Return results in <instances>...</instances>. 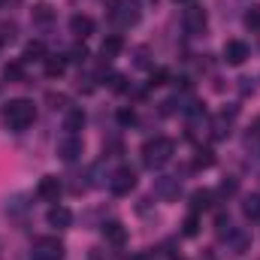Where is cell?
I'll list each match as a JSON object with an SVG mask.
<instances>
[{"mask_svg":"<svg viewBox=\"0 0 260 260\" xmlns=\"http://www.w3.org/2000/svg\"><path fill=\"white\" fill-rule=\"evenodd\" d=\"M3 121H6L9 130H27L37 121V106H34L30 100H24V97L9 100L6 109H3Z\"/></svg>","mask_w":260,"mask_h":260,"instance_id":"1","label":"cell"},{"mask_svg":"<svg viewBox=\"0 0 260 260\" xmlns=\"http://www.w3.org/2000/svg\"><path fill=\"white\" fill-rule=\"evenodd\" d=\"M173 151H176L173 139L154 136V139H148V142L142 145V164H145V167H164V164L173 157Z\"/></svg>","mask_w":260,"mask_h":260,"instance_id":"2","label":"cell"},{"mask_svg":"<svg viewBox=\"0 0 260 260\" xmlns=\"http://www.w3.org/2000/svg\"><path fill=\"white\" fill-rule=\"evenodd\" d=\"M30 260H64V245L52 236H43V239L34 242Z\"/></svg>","mask_w":260,"mask_h":260,"instance_id":"3","label":"cell"},{"mask_svg":"<svg viewBox=\"0 0 260 260\" xmlns=\"http://www.w3.org/2000/svg\"><path fill=\"white\" fill-rule=\"evenodd\" d=\"M136 188V173L130 170V167H118L115 173H112V179H109V191L115 197H124L130 194Z\"/></svg>","mask_w":260,"mask_h":260,"instance_id":"4","label":"cell"},{"mask_svg":"<svg viewBox=\"0 0 260 260\" xmlns=\"http://www.w3.org/2000/svg\"><path fill=\"white\" fill-rule=\"evenodd\" d=\"M182 24H185V30H188L191 37L203 34V30H206V24H209L206 9H203V6H188V9H185V15H182Z\"/></svg>","mask_w":260,"mask_h":260,"instance_id":"5","label":"cell"},{"mask_svg":"<svg viewBox=\"0 0 260 260\" xmlns=\"http://www.w3.org/2000/svg\"><path fill=\"white\" fill-rule=\"evenodd\" d=\"M61 191H64V185H61V179H58V176H43V179H40V185H37V197H40V200H46V203H58Z\"/></svg>","mask_w":260,"mask_h":260,"instance_id":"6","label":"cell"},{"mask_svg":"<svg viewBox=\"0 0 260 260\" xmlns=\"http://www.w3.org/2000/svg\"><path fill=\"white\" fill-rule=\"evenodd\" d=\"M224 61L230 67H242L248 61V46H245L242 40H227V46H224Z\"/></svg>","mask_w":260,"mask_h":260,"instance_id":"7","label":"cell"},{"mask_svg":"<svg viewBox=\"0 0 260 260\" xmlns=\"http://www.w3.org/2000/svg\"><path fill=\"white\" fill-rule=\"evenodd\" d=\"M79 154H82V139H79L76 133H70V136H64V139L58 142V157H61V160L73 164Z\"/></svg>","mask_w":260,"mask_h":260,"instance_id":"8","label":"cell"},{"mask_svg":"<svg viewBox=\"0 0 260 260\" xmlns=\"http://www.w3.org/2000/svg\"><path fill=\"white\" fill-rule=\"evenodd\" d=\"M70 30H73L79 40H85V37H91V34H94V18L79 12V15H73V18H70Z\"/></svg>","mask_w":260,"mask_h":260,"instance_id":"9","label":"cell"},{"mask_svg":"<svg viewBox=\"0 0 260 260\" xmlns=\"http://www.w3.org/2000/svg\"><path fill=\"white\" fill-rule=\"evenodd\" d=\"M103 239L112 242V245H124V242H127V230H124L118 221H106V224H103Z\"/></svg>","mask_w":260,"mask_h":260,"instance_id":"10","label":"cell"},{"mask_svg":"<svg viewBox=\"0 0 260 260\" xmlns=\"http://www.w3.org/2000/svg\"><path fill=\"white\" fill-rule=\"evenodd\" d=\"M49 224L58 227V230H64V227L73 224V212H70L67 206H52V209H49Z\"/></svg>","mask_w":260,"mask_h":260,"instance_id":"11","label":"cell"},{"mask_svg":"<svg viewBox=\"0 0 260 260\" xmlns=\"http://www.w3.org/2000/svg\"><path fill=\"white\" fill-rule=\"evenodd\" d=\"M121 49H124V40H121V34H109V37L103 40V46H100L103 58H118V55H121Z\"/></svg>","mask_w":260,"mask_h":260,"instance_id":"12","label":"cell"},{"mask_svg":"<svg viewBox=\"0 0 260 260\" xmlns=\"http://www.w3.org/2000/svg\"><path fill=\"white\" fill-rule=\"evenodd\" d=\"M85 127V112L76 106V109H67V118H64V130L67 133H79Z\"/></svg>","mask_w":260,"mask_h":260,"instance_id":"13","label":"cell"},{"mask_svg":"<svg viewBox=\"0 0 260 260\" xmlns=\"http://www.w3.org/2000/svg\"><path fill=\"white\" fill-rule=\"evenodd\" d=\"M64 70H67V58L64 55H49V58H46V76L58 79V76H64Z\"/></svg>","mask_w":260,"mask_h":260,"instance_id":"14","label":"cell"},{"mask_svg":"<svg viewBox=\"0 0 260 260\" xmlns=\"http://www.w3.org/2000/svg\"><path fill=\"white\" fill-rule=\"evenodd\" d=\"M242 212H245V218H248V221H260V194L245 197V203H242Z\"/></svg>","mask_w":260,"mask_h":260,"instance_id":"15","label":"cell"},{"mask_svg":"<svg viewBox=\"0 0 260 260\" xmlns=\"http://www.w3.org/2000/svg\"><path fill=\"white\" fill-rule=\"evenodd\" d=\"M24 61H46V46H43L40 40L27 43V46H24Z\"/></svg>","mask_w":260,"mask_h":260,"instance_id":"16","label":"cell"},{"mask_svg":"<svg viewBox=\"0 0 260 260\" xmlns=\"http://www.w3.org/2000/svg\"><path fill=\"white\" fill-rule=\"evenodd\" d=\"M52 18H55V12H52L49 3H37V6H34V21L46 24V21H52Z\"/></svg>","mask_w":260,"mask_h":260,"instance_id":"17","label":"cell"},{"mask_svg":"<svg viewBox=\"0 0 260 260\" xmlns=\"http://www.w3.org/2000/svg\"><path fill=\"white\" fill-rule=\"evenodd\" d=\"M191 206H194V212H200V209H209V206H212V191H194V197H191Z\"/></svg>","mask_w":260,"mask_h":260,"instance_id":"18","label":"cell"},{"mask_svg":"<svg viewBox=\"0 0 260 260\" xmlns=\"http://www.w3.org/2000/svg\"><path fill=\"white\" fill-rule=\"evenodd\" d=\"M182 233H185V236H197V233H200V218H197V212L185 218V224H182Z\"/></svg>","mask_w":260,"mask_h":260,"instance_id":"19","label":"cell"},{"mask_svg":"<svg viewBox=\"0 0 260 260\" xmlns=\"http://www.w3.org/2000/svg\"><path fill=\"white\" fill-rule=\"evenodd\" d=\"M245 27L248 30H260V6H251L245 12Z\"/></svg>","mask_w":260,"mask_h":260,"instance_id":"20","label":"cell"},{"mask_svg":"<svg viewBox=\"0 0 260 260\" xmlns=\"http://www.w3.org/2000/svg\"><path fill=\"white\" fill-rule=\"evenodd\" d=\"M118 124H121V127L136 124V112H133V109H118Z\"/></svg>","mask_w":260,"mask_h":260,"instance_id":"21","label":"cell"},{"mask_svg":"<svg viewBox=\"0 0 260 260\" xmlns=\"http://www.w3.org/2000/svg\"><path fill=\"white\" fill-rule=\"evenodd\" d=\"M3 76H6L9 82H18V79H21V64H18V61H15V64H6Z\"/></svg>","mask_w":260,"mask_h":260,"instance_id":"22","label":"cell"},{"mask_svg":"<svg viewBox=\"0 0 260 260\" xmlns=\"http://www.w3.org/2000/svg\"><path fill=\"white\" fill-rule=\"evenodd\" d=\"M194 164H197V167H212V164H215V157H212V151H209V148H203V151H197Z\"/></svg>","mask_w":260,"mask_h":260,"instance_id":"23","label":"cell"},{"mask_svg":"<svg viewBox=\"0 0 260 260\" xmlns=\"http://www.w3.org/2000/svg\"><path fill=\"white\" fill-rule=\"evenodd\" d=\"M85 58H88V49H85V46H76V49L70 52V58H67V61H76V64H82Z\"/></svg>","mask_w":260,"mask_h":260,"instance_id":"24","label":"cell"},{"mask_svg":"<svg viewBox=\"0 0 260 260\" xmlns=\"http://www.w3.org/2000/svg\"><path fill=\"white\" fill-rule=\"evenodd\" d=\"M215 227H218V233L224 236V233H230V215H218L215 218Z\"/></svg>","mask_w":260,"mask_h":260,"instance_id":"25","label":"cell"},{"mask_svg":"<svg viewBox=\"0 0 260 260\" xmlns=\"http://www.w3.org/2000/svg\"><path fill=\"white\" fill-rule=\"evenodd\" d=\"M167 79H170V73H167V70H154L148 85H167Z\"/></svg>","mask_w":260,"mask_h":260,"instance_id":"26","label":"cell"},{"mask_svg":"<svg viewBox=\"0 0 260 260\" xmlns=\"http://www.w3.org/2000/svg\"><path fill=\"white\" fill-rule=\"evenodd\" d=\"M124 82H127V79H124V76H118V73H115V76H112V82H109V85H112V91H124V88H127V85H124Z\"/></svg>","mask_w":260,"mask_h":260,"instance_id":"27","label":"cell"},{"mask_svg":"<svg viewBox=\"0 0 260 260\" xmlns=\"http://www.w3.org/2000/svg\"><path fill=\"white\" fill-rule=\"evenodd\" d=\"M221 194H236V179H227V182H221Z\"/></svg>","mask_w":260,"mask_h":260,"instance_id":"28","label":"cell"},{"mask_svg":"<svg viewBox=\"0 0 260 260\" xmlns=\"http://www.w3.org/2000/svg\"><path fill=\"white\" fill-rule=\"evenodd\" d=\"M176 112V100H164L160 103V115H173Z\"/></svg>","mask_w":260,"mask_h":260,"instance_id":"29","label":"cell"},{"mask_svg":"<svg viewBox=\"0 0 260 260\" xmlns=\"http://www.w3.org/2000/svg\"><path fill=\"white\" fill-rule=\"evenodd\" d=\"M49 103H52V109H58V106H64L67 97L64 94H49Z\"/></svg>","mask_w":260,"mask_h":260,"instance_id":"30","label":"cell"},{"mask_svg":"<svg viewBox=\"0 0 260 260\" xmlns=\"http://www.w3.org/2000/svg\"><path fill=\"white\" fill-rule=\"evenodd\" d=\"M0 3H3V0H0Z\"/></svg>","mask_w":260,"mask_h":260,"instance_id":"31","label":"cell"}]
</instances>
